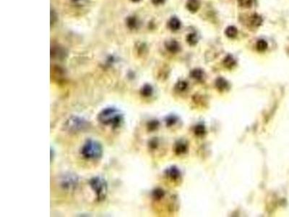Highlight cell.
<instances>
[{
    "mask_svg": "<svg viewBox=\"0 0 289 217\" xmlns=\"http://www.w3.org/2000/svg\"><path fill=\"white\" fill-rule=\"evenodd\" d=\"M223 64H224V65H225L226 67L231 68L235 65L236 62H235L234 59H233V56H232L231 55H228L224 59Z\"/></svg>",
    "mask_w": 289,
    "mask_h": 217,
    "instance_id": "9a60e30c",
    "label": "cell"
},
{
    "mask_svg": "<svg viewBox=\"0 0 289 217\" xmlns=\"http://www.w3.org/2000/svg\"><path fill=\"white\" fill-rule=\"evenodd\" d=\"M79 183V177L74 173H64L60 178V187L66 191H72L76 189Z\"/></svg>",
    "mask_w": 289,
    "mask_h": 217,
    "instance_id": "5b68a950",
    "label": "cell"
},
{
    "mask_svg": "<svg viewBox=\"0 0 289 217\" xmlns=\"http://www.w3.org/2000/svg\"><path fill=\"white\" fill-rule=\"evenodd\" d=\"M98 122L113 128H119L124 122V114L121 110L114 107L103 109L98 114Z\"/></svg>",
    "mask_w": 289,
    "mask_h": 217,
    "instance_id": "6da1fadb",
    "label": "cell"
},
{
    "mask_svg": "<svg viewBox=\"0 0 289 217\" xmlns=\"http://www.w3.org/2000/svg\"><path fill=\"white\" fill-rule=\"evenodd\" d=\"M149 146L151 148H156L158 146V140H156V138H153V140H151Z\"/></svg>",
    "mask_w": 289,
    "mask_h": 217,
    "instance_id": "484cf974",
    "label": "cell"
},
{
    "mask_svg": "<svg viewBox=\"0 0 289 217\" xmlns=\"http://www.w3.org/2000/svg\"><path fill=\"white\" fill-rule=\"evenodd\" d=\"M225 34L229 38H234L238 34L237 28L234 26H229L226 29Z\"/></svg>",
    "mask_w": 289,
    "mask_h": 217,
    "instance_id": "5bb4252c",
    "label": "cell"
},
{
    "mask_svg": "<svg viewBox=\"0 0 289 217\" xmlns=\"http://www.w3.org/2000/svg\"><path fill=\"white\" fill-rule=\"evenodd\" d=\"M239 5L241 7L249 8L252 5V0H239Z\"/></svg>",
    "mask_w": 289,
    "mask_h": 217,
    "instance_id": "7402d4cb",
    "label": "cell"
},
{
    "mask_svg": "<svg viewBox=\"0 0 289 217\" xmlns=\"http://www.w3.org/2000/svg\"><path fill=\"white\" fill-rule=\"evenodd\" d=\"M187 150V146L185 143L180 142L176 143V146H175V152L176 154H182L183 153H185Z\"/></svg>",
    "mask_w": 289,
    "mask_h": 217,
    "instance_id": "4fadbf2b",
    "label": "cell"
},
{
    "mask_svg": "<svg viewBox=\"0 0 289 217\" xmlns=\"http://www.w3.org/2000/svg\"><path fill=\"white\" fill-rule=\"evenodd\" d=\"M159 122L158 120H151L147 123V128L150 130H155L158 128Z\"/></svg>",
    "mask_w": 289,
    "mask_h": 217,
    "instance_id": "603a6c76",
    "label": "cell"
},
{
    "mask_svg": "<svg viewBox=\"0 0 289 217\" xmlns=\"http://www.w3.org/2000/svg\"><path fill=\"white\" fill-rule=\"evenodd\" d=\"M186 41H187L189 44L191 45V46H194V45L197 44V43L198 42L197 36L195 34H190L186 37Z\"/></svg>",
    "mask_w": 289,
    "mask_h": 217,
    "instance_id": "ffe728a7",
    "label": "cell"
},
{
    "mask_svg": "<svg viewBox=\"0 0 289 217\" xmlns=\"http://www.w3.org/2000/svg\"><path fill=\"white\" fill-rule=\"evenodd\" d=\"M127 25L129 28L135 29L137 25V19L135 17H129L127 20Z\"/></svg>",
    "mask_w": 289,
    "mask_h": 217,
    "instance_id": "d6986e66",
    "label": "cell"
},
{
    "mask_svg": "<svg viewBox=\"0 0 289 217\" xmlns=\"http://www.w3.org/2000/svg\"><path fill=\"white\" fill-rule=\"evenodd\" d=\"M168 26L172 31H177L181 27V22L177 17H172L168 22Z\"/></svg>",
    "mask_w": 289,
    "mask_h": 217,
    "instance_id": "ba28073f",
    "label": "cell"
},
{
    "mask_svg": "<svg viewBox=\"0 0 289 217\" xmlns=\"http://www.w3.org/2000/svg\"><path fill=\"white\" fill-rule=\"evenodd\" d=\"M177 120V118L175 116H168L167 117V118L166 119V122L167 126H172L173 125L175 124Z\"/></svg>",
    "mask_w": 289,
    "mask_h": 217,
    "instance_id": "d4e9b609",
    "label": "cell"
},
{
    "mask_svg": "<svg viewBox=\"0 0 289 217\" xmlns=\"http://www.w3.org/2000/svg\"><path fill=\"white\" fill-rule=\"evenodd\" d=\"M194 132L197 136H203L204 134L205 133V128L202 125H197L194 128Z\"/></svg>",
    "mask_w": 289,
    "mask_h": 217,
    "instance_id": "44dd1931",
    "label": "cell"
},
{
    "mask_svg": "<svg viewBox=\"0 0 289 217\" xmlns=\"http://www.w3.org/2000/svg\"><path fill=\"white\" fill-rule=\"evenodd\" d=\"M89 185L95 193L98 201L105 200L108 191L107 183L105 179L99 176H96L90 179Z\"/></svg>",
    "mask_w": 289,
    "mask_h": 217,
    "instance_id": "277c9868",
    "label": "cell"
},
{
    "mask_svg": "<svg viewBox=\"0 0 289 217\" xmlns=\"http://www.w3.org/2000/svg\"><path fill=\"white\" fill-rule=\"evenodd\" d=\"M166 48L168 52L172 53H176L180 49L179 44L175 40H170L166 42Z\"/></svg>",
    "mask_w": 289,
    "mask_h": 217,
    "instance_id": "8992f818",
    "label": "cell"
},
{
    "mask_svg": "<svg viewBox=\"0 0 289 217\" xmlns=\"http://www.w3.org/2000/svg\"><path fill=\"white\" fill-rule=\"evenodd\" d=\"M166 174H167V175H168L171 179H176L179 177L180 172H179V169H177V168L175 167H173L169 168L168 169H167Z\"/></svg>",
    "mask_w": 289,
    "mask_h": 217,
    "instance_id": "30bf717a",
    "label": "cell"
},
{
    "mask_svg": "<svg viewBox=\"0 0 289 217\" xmlns=\"http://www.w3.org/2000/svg\"><path fill=\"white\" fill-rule=\"evenodd\" d=\"M215 85L220 91H223L228 88V82L222 78H219L216 80Z\"/></svg>",
    "mask_w": 289,
    "mask_h": 217,
    "instance_id": "7c38bea8",
    "label": "cell"
},
{
    "mask_svg": "<svg viewBox=\"0 0 289 217\" xmlns=\"http://www.w3.org/2000/svg\"><path fill=\"white\" fill-rule=\"evenodd\" d=\"M267 46H268V44L266 41L263 40V39H260L259 40L257 43V49L259 51V52H264L267 49Z\"/></svg>",
    "mask_w": 289,
    "mask_h": 217,
    "instance_id": "e0dca14e",
    "label": "cell"
},
{
    "mask_svg": "<svg viewBox=\"0 0 289 217\" xmlns=\"http://www.w3.org/2000/svg\"><path fill=\"white\" fill-rule=\"evenodd\" d=\"M54 157V150L51 148V161H52V158Z\"/></svg>",
    "mask_w": 289,
    "mask_h": 217,
    "instance_id": "f1b7e54d",
    "label": "cell"
},
{
    "mask_svg": "<svg viewBox=\"0 0 289 217\" xmlns=\"http://www.w3.org/2000/svg\"><path fill=\"white\" fill-rule=\"evenodd\" d=\"M187 86H188V83H186V81H182L178 82V83L176 84V89L179 90V91H183L186 89Z\"/></svg>",
    "mask_w": 289,
    "mask_h": 217,
    "instance_id": "cb8c5ba5",
    "label": "cell"
},
{
    "mask_svg": "<svg viewBox=\"0 0 289 217\" xmlns=\"http://www.w3.org/2000/svg\"><path fill=\"white\" fill-rule=\"evenodd\" d=\"M80 154L86 159H98L103 155V147L97 140L88 139L82 146Z\"/></svg>",
    "mask_w": 289,
    "mask_h": 217,
    "instance_id": "7a4b0ae2",
    "label": "cell"
},
{
    "mask_svg": "<svg viewBox=\"0 0 289 217\" xmlns=\"http://www.w3.org/2000/svg\"><path fill=\"white\" fill-rule=\"evenodd\" d=\"M72 1L74 2L75 4H79V5H82V4L85 2V0H72Z\"/></svg>",
    "mask_w": 289,
    "mask_h": 217,
    "instance_id": "83f0119b",
    "label": "cell"
},
{
    "mask_svg": "<svg viewBox=\"0 0 289 217\" xmlns=\"http://www.w3.org/2000/svg\"><path fill=\"white\" fill-rule=\"evenodd\" d=\"M186 7L191 13H196L200 8V2L197 0H188Z\"/></svg>",
    "mask_w": 289,
    "mask_h": 217,
    "instance_id": "52a82bcc",
    "label": "cell"
},
{
    "mask_svg": "<svg viewBox=\"0 0 289 217\" xmlns=\"http://www.w3.org/2000/svg\"><path fill=\"white\" fill-rule=\"evenodd\" d=\"M90 124L88 120L79 116H71L69 117L64 124V130L70 132H82L86 130Z\"/></svg>",
    "mask_w": 289,
    "mask_h": 217,
    "instance_id": "3957f363",
    "label": "cell"
},
{
    "mask_svg": "<svg viewBox=\"0 0 289 217\" xmlns=\"http://www.w3.org/2000/svg\"><path fill=\"white\" fill-rule=\"evenodd\" d=\"M164 191L161 188H157L153 191L152 195L153 198L156 199V200H160L164 196Z\"/></svg>",
    "mask_w": 289,
    "mask_h": 217,
    "instance_id": "ac0fdd59",
    "label": "cell"
},
{
    "mask_svg": "<svg viewBox=\"0 0 289 217\" xmlns=\"http://www.w3.org/2000/svg\"><path fill=\"white\" fill-rule=\"evenodd\" d=\"M153 89L149 84H145L143 86L142 89L140 90V93L144 97H149L153 94Z\"/></svg>",
    "mask_w": 289,
    "mask_h": 217,
    "instance_id": "9c48e42d",
    "label": "cell"
},
{
    "mask_svg": "<svg viewBox=\"0 0 289 217\" xmlns=\"http://www.w3.org/2000/svg\"><path fill=\"white\" fill-rule=\"evenodd\" d=\"M190 75L197 81H202L204 77V72L201 69H194L190 72Z\"/></svg>",
    "mask_w": 289,
    "mask_h": 217,
    "instance_id": "8fae6325",
    "label": "cell"
},
{
    "mask_svg": "<svg viewBox=\"0 0 289 217\" xmlns=\"http://www.w3.org/2000/svg\"><path fill=\"white\" fill-rule=\"evenodd\" d=\"M132 2H139L140 0H132Z\"/></svg>",
    "mask_w": 289,
    "mask_h": 217,
    "instance_id": "f546056e",
    "label": "cell"
},
{
    "mask_svg": "<svg viewBox=\"0 0 289 217\" xmlns=\"http://www.w3.org/2000/svg\"><path fill=\"white\" fill-rule=\"evenodd\" d=\"M151 1L155 5H161V4H164L166 0H151Z\"/></svg>",
    "mask_w": 289,
    "mask_h": 217,
    "instance_id": "4316f807",
    "label": "cell"
},
{
    "mask_svg": "<svg viewBox=\"0 0 289 217\" xmlns=\"http://www.w3.org/2000/svg\"><path fill=\"white\" fill-rule=\"evenodd\" d=\"M251 24L254 26H259L262 23V19L259 15L257 14H254L250 18Z\"/></svg>",
    "mask_w": 289,
    "mask_h": 217,
    "instance_id": "2e32d148",
    "label": "cell"
}]
</instances>
